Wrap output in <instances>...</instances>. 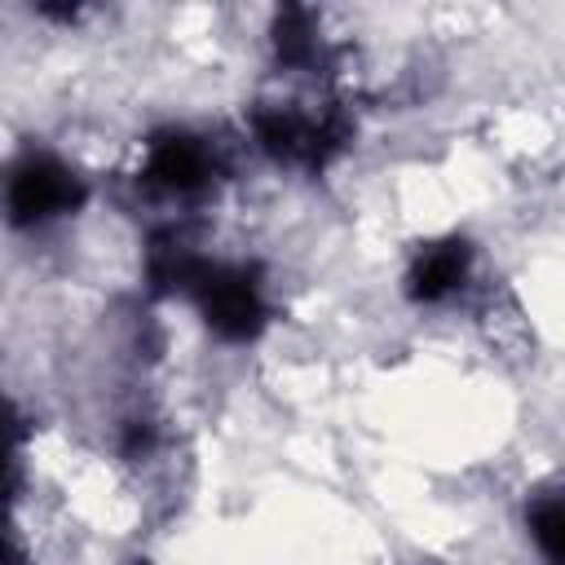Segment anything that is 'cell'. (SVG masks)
Masks as SVG:
<instances>
[{
    "label": "cell",
    "mask_w": 565,
    "mask_h": 565,
    "mask_svg": "<svg viewBox=\"0 0 565 565\" xmlns=\"http://www.w3.org/2000/svg\"><path fill=\"white\" fill-rule=\"evenodd\" d=\"M525 534L543 565H565V481H552L530 494Z\"/></svg>",
    "instance_id": "4"
},
{
    "label": "cell",
    "mask_w": 565,
    "mask_h": 565,
    "mask_svg": "<svg viewBox=\"0 0 565 565\" xmlns=\"http://www.w3.org/2000/svg\"><path fill=\"white\" fill-rule=\"evenodd\" d=\"M472 278V247L459 243V238H446V243H428L411 269H406V291L411 300L419 305H441L450 300L455 291H463V282Z\"/></svg>",
    "instance_id": "3"
},
{
    "label": "cell",
    "mask_w": 565,
    "mask_h": 565,
    "mask_svg": "<svg viewBox=\"0 0 565 565\" xmlns=\"http://www.w3.org/2000/svg\"><path fill=\"white\" fill-rule=\"evenodd\" d=\"M216 181V146L199 132H163L146 146L141 159V185L163 199H190Z\"/></svg>",
    "instance_id": "2"
},
{
    "label": "cell",
    "mask_w": 565,
    "mask_h": 565,
    "mask_svg": "<svg viewBox=\"0 0 565 565\" xmlns=\"http://www.w3.org/2000/svg\"><path fill=\"white\" fill-rule=\"evenodd\" d=\"M9 221L18 230H40L53 225L62 216H71L84 203V181L71 163H62L57 154L44 150H26L13 168H9Z\"/></svg>",
    "instance_id": "1"
}]
</instances>
